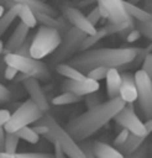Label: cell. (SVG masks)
Here are the masks:
<instances>
[{"mask_svg": "<svg viewBox=\"0 0 152 158\" xmlns=\"http://www.w3.org/2000/svg\"><path fill=\"white\" fill-rule=\"evenodd\" d=\"M124 106L125 102L120 98L109 99L99 106L89 109L84 114L72 118L64 128L75 142L88 139L91 135L112 120Z\"/></svg>", "mask_w": 152, "mask_h": 158, "instance_id": "obj_1", "label": "cell"}, {"mask_svg": "<svg viewBox=\"0 0 152 158\" xmlns=\"http://www.w3.org/2000/svg\"><path fill=\"white\" fill-rule=\"evenodd\" d=\"M135 58L133 47H120V48H90L74 56L68 64L78 69L80 73L87 74L89 70L105 67V68H119L130 63Z\"/></svg>", "mask_w": 152, "mask_h": 158, "instance_id": "obj_2", "label": "cell"}, {"mask_svg": "<svg viewBox=\"0 0 152 158\" xmlns=\"http://www.w3.org/2000/svg\"><path fill=\"white\" fill-rule=\"evenodd\" d=\"M35 125L47 126L49 128V133H47L43 137L47 138L49 142H52V144L57 143L68 158H85V154L79 147L78 142H75L70 137V135L65 131V128L62 127L53 116L44 114L38 121L35 122Z\"/></svg>", "mask_w": 152, "mask_h": 158, "instance_id": "obj_3", "label": "cell"}, {"mask_svg": "<svg viewBox=\"0 0 152 158\" xmlns=\"http://www.w3.org/2000/svg\"><path fill=\"white\" fill-rule=\"evenodd\" d=\"M5 63L15 68L19 73L27 77L35 78L37 80H48L51 79V72L46 63L32 57H23L15 53H6L2 56Z\"/></svg>", "mask_w": 152, "mask_h": 158, "instance_id": "obj_4", "label": "cell"}, {"mask_svg": "<svg viewBox=\"0 0 152 158\" xmlns=\"http://www.w3.org/2000/svg\"><path fill=\"white\" fill-rule=\"evenodd\" d=\"M62 41V35L49 27L41 26L33 35L30 47V57L35 59H42L52 54Z\"/></svg>", "mask_w": 152, "mask_h": 158, "instance_id": "obj_5", "label": "cell"}, {"mask_svg": "<svg viewBox=\"0 0 152 158\" xmlns=\"http://www.w3.org/2000/svg\"><path fill=\"white\" fill-rule=\"evenodd\" d=\"M44 114L37 107V105L31 99H27L26 101L20 104L19 107L10 115V118L4 125V130L5 132L15 133L20 128L35 123Z\"/></svg>", "mask_w": 152, "mask_h": 158, "instance_id": "obj_6", "label": "cell"}, {"mask_svg": "<svg viewBox=\"0 0 152 158\" xmlns=\"http://www.w3.org/2000/svg\"><path fill=\"white\" fill-rule=\"evenodd\" d=\"M85 37H87L85 33H83L82 31H79L74 27H70L62 36V41H61L59 46L52 53L51 64L53 67H56L59 63H64L65 60H70L75 56V53L79 52L80 44L85 40Z\"/></svg>", "mask_w": 152, "mask_h": 158, "instance_id": "obj_7", "label": "cell"}, {"mask_svg": "<svg viewBox=\"0 0 152 158\" xmlns=\"http://www.w3.org/2000/svg\"><path fill=\"white\" fill-rule=\"evenodd\" d=\"M136 91H137V101L138 106L146 117V120H151L152 117V83L151 78L142 72L141 69L136 70L133 74Z\"/></svg>", "mask_w": 152, "mask_h": 158, "instance_id": "obj_8", "label": "cell"}, {"mask_svg": "<svg viewBox=\"0 0 152 158\" xmlns=\"http://www.w3.org/2000/svg\"><path fill=\"white\" fill-rule=\"evenodd\" d=\"M112 120H115V122L119 126H121L122 128L127 130L132 135L148 137L146 135V131H145V127H143V122L136 115L132 104H125V106L114 116Z\"/></svg>", "mask_w": 152, "mask_h": 158, "instance_id": "obj_9", "label": "cell"}, {"mask_svg": "<svg viewBox=\"0 0 152 158\" xmlns=\"http://www.w3.org/2000/svg\"><path fill=\"white\" fill-rule=\"evenodd\" d=\"M62 16L72 27L82 31L87 36H91L96 32V28L87 20V16L80 11V9H77V6H73L72 4H64L62 7Z\"/></svg>", "mask_w": 152, "mask_h": 158, "instance_id": "obj_10", "label": "cell"}, {"mask_svg": "<svg viewBox=\"0 0 152 158\" xmlns=\"http://www.w3.org/2000/svg\"><path fill=\"white\" fill-rule=\"evenodd\" d=\"M103 6L105 7L108 12V21L112 25H122V26H130L133 25L135 20L129 15L126 11L124 2L120 0H100Z\"/></svg>", "mask_w": 152, "mask_h": 158, "instance_id": "obj_11", "label": "cell"}, {"mask_svg": "<svg viewBox=\"0 0 152 158\" xmlns=\"http://www.w3.org/2000/svg\"><path fill=\"white\" fill-rule=\"evenodd\" d=\"M21 84L23 85V89L27 91L30 99L37 105V107L43 114L48 112L49 109H51V102L47 99V96H46V94H44V91H43V89L40 84V80L28 77Z\"/></svg>", "mask_w": 152, "mask_h": 158, "instance_id": "obj_12", "label": "cell"}, {"mask_svg": "<svg viewBox=\"0 0 152 158\" xmlns=\"http://www.w3.org/2000/svg\"><path fill=\"white\" fill-rule=\"evenodd\" d=\"M99 88H100L99 83L95 81V80H91L89 78H85L83 80L65 79L61 84V89H62L63 93L67 91V93H72V94L78 95V96H85L88 94L98 91Z\"/></svg>", "mask_w": 152, "mask_h": 158, "instance_id": "obj_13", "label": "cell"}, {"mask_svg": "<svg viewBox=\"0 0 152 158\" xmlns=\"http://www.w3.org/2000/svg\"><path fill=\"white\" fill-rule=\"evenodd\" d=\"M121 85L119 91V98L125 104H133L137 100V91L133 74L130 72H120Z\"/></svg>", "mask_w": 152, "mask_h": 158, "instance_id": "obj_14", "label": "cell"}, {"mask_svg": "<svg viewBox=\"0 0 152 158\" xmlns=\"http://www.w3.org/2000/svg\"><path fill=\"white\" fill-rule=\"evenodd\" d=\"M30 32V28L23 25L21 21L17 23V26L15 27V30L12 31V33L10 35L7 42L4 44V49H2V56L6 53H15V51L23 43V41L27 38Z\"/></svg>", "mask_w": 152, "mask_h": 158, "instance_id": "obj_15", "label": "cell"}, {"mask_svg": "<svg viewBox=\"0 0 152 158\" xmlns=\"http://www.w3.org/2000/svg\"><path fill=\"white\" fill-rule=\"evenodd\" d=\"M35 16H36L37 22L41 23V26H46V27L53 28V30L58 31L62 36L72 27L63 16L52 17V16H47V15H43V14H35Z\"/></svg>", "mask_w": 152, "mask_h": 158, "instance_id": "obj_16", "label": "cell"}, {"mask_svg": "<svg viewBox=\"0 0 152 158\" xmlns=\"http://www.w3.org/2000/svg\"><path fill=\"white\" fill-rule=\"evenodd\" d=\"M91 151L95 158H125L114 146L99 139L91 141Z\"/></svg>", "mask_w": 152, "mask_h": 158, "instance_id": "obj_17", "label": "cell"}, {"mask_svg": "<svg viewBox=\"0 0 152 158\" xmlns=\"http://www.w3.org/2000/svg\"><path fill=\"white\" fill-rule=\"evenodd\" d=\"M106 94L109 99L119 98L120 85H121V78L120 72L116 68H109L106 73Z\"/></svg>", "mask_w": 152, "mask_h": 158, "instance_id": "obj_18", "label": "cell"}, {"mask_svg": "<svg viewBox=\"0 0 152 158\" xmlns=\"http://www.w3.org/2000/svg\"><path fill=\"white\" fill-rule=\"evenodd\" d=\"M15 10L16 12V17H20L21 22L23 25H26L28 28H32L37 25V20H36V16L35 14L22 2H20L19 0H15V5L11 7Z\"/></svg>", "mask_w": 152, "mask_h": 158, "instance_id": "obj_19", "label": "cell"}, {"mask_svg": "<svg viewBox=\"0 0 152 158\" xmlns=\"http://www.w3.org/2000/svg\"><path fill=\"white\" fill-rule=\"evenodd\" d=\"M19 1L25 4L33 14H43V15L52 16V17L59 16L58 11L54 7H52L51 5H48L43 1H38V0H19Z\"/></svg>", "mask_w": 152, "mask_h": 158, "instance_id": "obj_20", "label": "cell"}, {"mask_svg": "<svg viewBox=\"0 0 152 158\" xmlns=\"http://www.w3.org/2000/svg\"><path fill=\"white\" fill-rule=\"evenodd\" d=\"M146 139H147V137H145V136H136V135L130 133L129 137H127V139L124 142V144L120 146V147L116 148V149H117L124 157H126V156L133 153L135 151H137V149L140 148V146H141Z\"/></svg>", "mask_w": 152, "mask_h": 158, "instance_id": "obj_21", "label": "cell"}, {"mask_svg": "<svg viewBox=\"0 0 152 158\" xmlns=\"http://www.w3.org/2000/svg\"><path fill=\"white\" fill-rule=\"evenodd\" d=\"M151 49H152V46L151 44H148L147 47H145V48H140V47H133V51H135V58L130 62V63H127V64H125V65H121V67H119V68H116L119 72H126L127 69H133V68H137L138 65H141L142 64V62H143V59H145V57L147 56V54H150L151 53Z\"/></svg>", "mask_w": 152, "mask_h": 158, "instance_id": "obj_22", "label": "cell"}, {"mask_svg": "<svg viewBox=\"0 0 152 158\" xmlns=\"http://www.w3.org/2000/svg\"><path fill=\"white\" fill-rule=\"evenodd\" d=\"M56 72L63 77H65L67 79H70V80H83L85 79V74L80 73L78 69L73 68L72 65H69L68 63H59L54 67Z\"/></svg>", "mask_w": 152, "mask_h": 158, "instance_id": "obj_23", "label": "cell"}, {"mask_svg": "<svg viewBox=\"0 0 152 158\" xmlns=\"http://www.w3.org/2000/svg\"><path fill=\"white\" fill-rule=\"evenodd\" d=\"M124 6L126 9V11L129 12V15L135 20V21H151L152 20V15L145 12L140 6L137 5H132L129 1H122Z\"/></svg>", "mask_w": 152, "mask_h": 158, "instance_id": "obj_24", "label": "cell"}, {"mask_svg": "<svg viewBox=\"0 0 152 158\" xmlns=\"http://www.w3.org/2000/svg\"><path fill=\"white\" fill-rule=\"evenodd\" d=\"M104 37H106V32H105L104 27H101V28L96 30V32H95L94 35H91V36H87V37H85V40H84L83 43L80 44L79 51H80V52H84V51H88V49L93 48V46L96 44L99 41H101Z\"/></svg>", "mask_w": 152, "mask_h": 158, "instance_id": "obj_25", "label": "cell"}, {"mask_svg": "<svg viewBox=\"0 0 152 158\" xmlns=\"http://www.w3.org/2000/svg\"><path fill=\"white\" fill-rule=\"evenodd\" d=\"M83 100V96H78V95H74L72 93H62L57 96H54L52 99V104L53 105H70V104H75V102H79Z\"/></svg>", "mask_w": 152, "mask_h": 158, "instance_id": "obj_26", "label": "cell"}, {"mask_svg": "<svg viewBox=\"0 0 152 158\" xmlns=\"http://www.w3.org/2000/svg\"><path fill=\"white\" fill-rule=\"evenodd\" d=\"M0 158H54L51 153H6L0 152Z\"/></svg>", "mask_w": 152, "mask_h": 158, "instance_id": "obj_27", "label": "cell"}, {"mask_svg": "<svg viewBox=\"0 0 152 158\" xmlns=\"http://www.w3.org/2000/svg\"><path fill=\"white\" fill-rule=\"evenodd\" d=\"M16 19V12L14 9L6 10L5 14L0 17V37L6 32V30L12 25V22Z\"/></svg>", "mask_w": 152, "mask_h": 158, "instance_id": "obj_28", "label": "cell"}, {"mask_svg": "<svg viewBox=\"0 0 152 158\" xmlns=\"http://www.w3.org/2000/svg\"><path fill=\"white\" fill-rule=\"evenodd\" d=\"M15 135H16L19 138L25 139V141H27V142H30V143H37V142L40 141V136L32 130V127H28V126L20 128L19 131L15 132Z\"/></svg>", "mask_w": 152, "mask_h": 158, "instance_id": "obj_29", "label": "cell"}, {"mask_svg": "<svg viewBox=\"0 0 152 158\" xmlns=\"http://www.w3.org/2000/svg\"><path fill=\"white\" fill-rule=\"evenodd\" d=\"M20 138L15 133L5 132V139H4V152L6 153H16L17 146H19Z\"/></svg>", "mask_w": 152, "mask_h": 158, "instance_id": "obj_30", "label": "cell"}, {"mask_svg": "<svg viewBox=\"0 0 152 158\" xmlns=\"http://www.w3.org/2000/svg\"><path fill=\"white\" fill-rule=\"evenodd\" d=\"M150 157H151V141L147 137V139L140 146L137 151L126 156L125 158H150Z\"/></svg>", "mask_w": 152, "mask_h": 158, "instance_id": "obj_31", "label": "cell"}, {"mask_svg": "<svg viewBox=\"0 0 152 158\" xmlns=\"http://www.w3.org/2000/svg\"><path fill=\"white\" fill-rule=\"evenodd\" d=\"M135 28L147 40L152 38V21H135Z\"/></svg>", "mask_w": 152, "mask_h": 158, "instance_id": "obj_32", "label": "cell"}, {"mask_svg": "<svg viewBox=\"0 0 152 158\" xmlns=\"http://www.w3.org/2000/svg\"><path fill=\"white\" fill-rule=\"evenodd\" d=\"M84 101H85V105H87L88 110H89V109H93V107H96V106H99L100 104L104 102L103 95L99 93V90H98V91H94V93H91V94L85 95Z\"/></svg>", "mask_w": 152, "mask_h": 158, "instance_id": "obj_33", "label": "cell"}, {"mask_svg": "<svg viewBox=\"0 0 152 158\" xmlns=\"http://www.w3.org/2000/svg\"><path fill=\"white\" fill-rule=\"evenodd\" d=\"M108 69L109 68H105V67H98V68H94L91 70H89L85 77L91 79V80H95V81H99L101 79H105L106 77V73H108Z\"/></svg>", "mask_w": 152, "mask_h": 158, "instance_id": "obj_34", "label": "cell"}, {"mask_svg": "<svg viewBox=\"0 0 152 158\" xmlns=\"http://www.w3.org/2000/svg\"><path fill=\"white\" fill-rule=\"evenodd\" d=\"M32 38H33V35L28 33V36L23 41V43L15 51V54L23 56V57H30V47H31V43H32Z\"/></svg>", "mask_w": 152, "mask_h": 158, "instance_id": "obj_35", "label": "cell"}, {"mask_svg": "<svg viewBox=\"0 0 152 158\" xmlns=\"http://www.w3.org/2000/svg\"><path fill=\"white\" fill-rule=\"evenodd\" d=\"M12 100V93L11 90L4 85L2 83H0V105L2 104H7Z\"/></svg>", "mask_w": 152, "mask_h": 158, "instance_id": "obj_36", "label": "cell"}, {"mask_svg": "<svg viewBox=\"0 0 152 158\" xmlns=\"http://www.w3.org/2000/svg\"><path fill=\"white\" fill-rule=\"evenodd\" d=\"M141 70L145 72L150 78L152 77V54H147L141 64Z\"/></svg>", "mask_w": 152, "mask_h": 158, "instance_id": "obj_37", "label": "cell"}, {"mask_svg": "<svg viewBox=\"0 0 152 158\" xmlns=\"http://www.w3.org/2000/svg\"><path fill=\"white\" fill-rule=\"evenodd\" d=\"M129 135H130V132H129L127 130L121 128V131H119L117 136H116V137H115V139H114V147H115V148H119L120 146H122V144H124V142L127 139Z\"/></svg>", "mask_w": 152, "mask_h": 158, "instance_id": "obj_38", "label": "cell"}, {"mask_svg": "<svg viewBox=\"0 0 152 158\" xmlns=\"http://www.w3.org/2000/svg\"><path fill=\"white\" fill-rule=\"evenodd\" d=\"M78 144L82 148V151L84 152L85 158H95L94 154H93V151H91V141L84 139V141H80Z\"/></svg>", "mask_w": 152, "mask_h": 158, "instance_id": "obj_39", "label": "cell"}, {"mask_svg": "<svg viewBox=\"0 0 152 158\" xmlns=\"http://www.w3.org/2000/svg\"><path fill=\"white\" fill-rule=\"evenodd\" d=\"M100 14H99V10H98V7L95 6V7H93L91 9V11H89V14L87 15V20L95 27V25L100 21Z\"/></svg>", "mask_w": 152, "mask_h": 158, "instance_id": "obj_40", "label": "cell"}, {"mask_svg": "<svg viewBox=\"0 0 152 158\" xmlns=\"http://www.w3.org/2000/svg\"><path fill=\"white\" fill-rule=\"evenodd\" d=\"M17 74H19V72L15 68L7 65L6 69H5V73H4V79L5 80H9V81H14V79L16 78Z\"/></svg>", "mask_w": 152, "mask_h": 158, "instance_id": "obj_41", "label": "cell"}, {"mask_svg": "<svg viewBox=\"0 0 152 158\" xmlns=\"http://www.w3.org/2000/svg\"><path fill=\"white\" fill-rule=\"evenodd\" d=\"M32 130L38 135V136H46L47 133H49V128L44 125H35L32 127Z\"/></svg>", "mask_w": 152, "mask_h": 158, "instance_id": "obj_42", "label": "cell"}, {"mask_svg": "<svg viewBox=\"0 0 152 158\" xmlns=\"http://www.w3.org/2000/svg\"><path fill=\"white\" fill-rule=\"evenodd\" d=\"M141 37V35H140V32L136 30V28H133L127 36H126V38H125V41L126 42H129V43H132V42H136L138 38Z\"/></svg>", "mask_w": 152, "mask_h": 158, "instance_id": "obj_43", "label": "cell"}, {"mask_svg": "<svg viewBox=\"0 0 152 158\" xmlns=\"http://www.w3.org/2000/svg\"><path fill=\"white\" fill-rule=\"evenodd\" d=\"M10 111L6 109H0V127H4V125L10 118Z\"/></svg>", "mask_w": 152, "mask_h": 158, "instance_id": "obj_44", "label": "cell"}, {"mask_svg": "<svg viewBox=\"0 0 152 158\" xmlns=\"http://www.w3.org/2000/svg\"><path fill=\"white\" fill-rule=\"evenodd\" d=\"M53 146H54V153H53V157H54V158H67L65 153L62 151V148H61L57 143H54Z\"/></svg>", "mask_w": 152, "mask_h": 158, "instance_id": "obj_45", "label": "cell"}, {"mask_svg": "<svg viewBox=\"0 0 152 158\" xmlns=\"http://www.w3.org/2000/svg\"><path fill=\"white\" fill-rule=\"evenodd\" d=\"M6 67H7V64L5 63L4 58L1 57V58H0V80H2V79H4V73H5Z\"/></svg>", "mask_w": 152, "mask_h": 158, "instance_id": "obj_46", "label": "cell"}, {"mask_svg": "<svg viewBox=\"0 0 152 158\" xmlns=\"http://www.w3.org/2000/svg\"><path fill=\"white\" fill-rule=\"evenodd\" d=\"M145 12H147V14H151V9H152V1L151 0H146L145 2H143V5H142V7H141Z\"/></svg>", "mask_w": 152, "mask_h": 158, "instance_id": "obj_47", "label": "cell"}, {"mask_svg": "<svg viewBox=\"0 0 152 158\" xmlns=\"http://www.w3.org/2000/svg\"><path fill=\"white\" fill-rule=\"evenodd\" d=\"M4 139H5V130L0 127V152H4Z\"/></svg>", "mask_w": 152, "mask_h": 158, "instance_id": "obj_48", "label": "cell"}, {"mask_svg": "<svg viewBox=\"0 0 152 158\" xmlns=\"http://www.w3.org/2000/svg\"><path fill=\"white\" fill-rule=\"evenodd\" d=\"M143 127H145L146 135L150 136V133H151V131H152V121H151V120H147L146 122H143Z\"/></svg>", "mask_w": 152, "mask_h": 158, "instance_id": "obj_49", "label": "cell"}, {"mask_svg": "<svg viewBox=\"0 0 152 158\" xmlns=\"http://www.w3.org/2000/svg\"><path fill=\"white\" fill-rule=\"evenodd\" d=\"M77 5H78L77 9H79V7H87L89 5H94V1L93 0H90V1H83V2H78Z\"/></svg>", "mask_w": 152, "mask_h": 158, "instance_id": "obj_50", "label": "cell"}, {"mask_svg": "<svg viewBox=\"0 0 152 158\" xmlns=\"http://www.w3.org/2000/svg\"><path fill=\"white\" fill-rule=\"evenodd\" d=\"M2 49H4V44H2V41L0 40V58L2 57Z\"/></svg>", "mask_w": 152, "mask_h": 158, "instance_id": "obj_51", "label": "cell"}, {"mask_svg": "<svg viewBox=\"0 0 152 158\" xmlns=\"http://www.w3.org/2000/svg\"><path fill=\"white\" fill-rule=\"evenodd\" d=\"M5 11H6V10H5L4 7H1V6H0V17H1V16L5 14Z\"/></svg>", "mask_w": 152, "mask_h": 158, "instance_id": "obj_52", "label": "cell"}]
</instances>
